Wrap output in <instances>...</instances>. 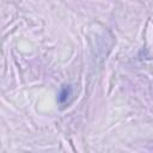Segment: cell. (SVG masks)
<instances>
[{
    "label": "cell",
    "instance_id": "1",
    "mask_svg": "<svg viewBox=\"0 0 153 153\" xmlns=\"http://www.w3.org/2000/svg\"><path fill=\"white\" fill-rule=\"evenodd\" d=\"M71 94H72V87H71L69 85L63 86V87L61 88L60 93H59V103H60V104L66 103Z\"/></svg>",
    "mask_w": 153,
    "mask_h": 153
}]
</instances>
